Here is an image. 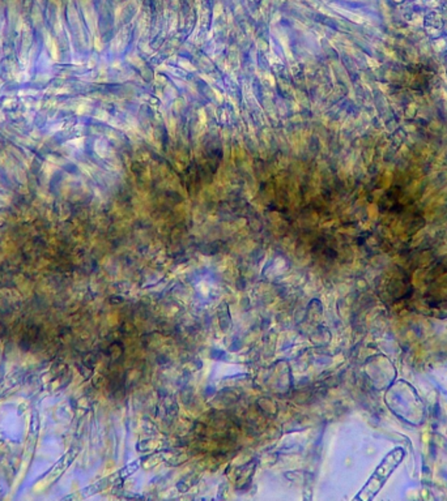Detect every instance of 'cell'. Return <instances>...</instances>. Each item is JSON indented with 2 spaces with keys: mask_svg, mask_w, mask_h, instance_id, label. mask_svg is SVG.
Returning a JSON list of instances; mask_svg holds the SVG:
<instances>
[{
  "mask_svg": "<svg viewBox=\"0 0 447 501\" xmlns=\"http://www.w3.org/2000/svg\"><path fill=\"white\" fill-rule=\"evenodd\" d=\"M405 457V450L403 448H395L384 457L381 465L373 473L369 482L365 484L357 499L362 500H373L377 493L383 488L386 482L390 479L393 471L399 468Z\"/></svg>",
  "mask_w": 447,
  "mask_h": 501,
  "instance_id": "6da1fadb",
  "label": "cell"
}]
</instances>
